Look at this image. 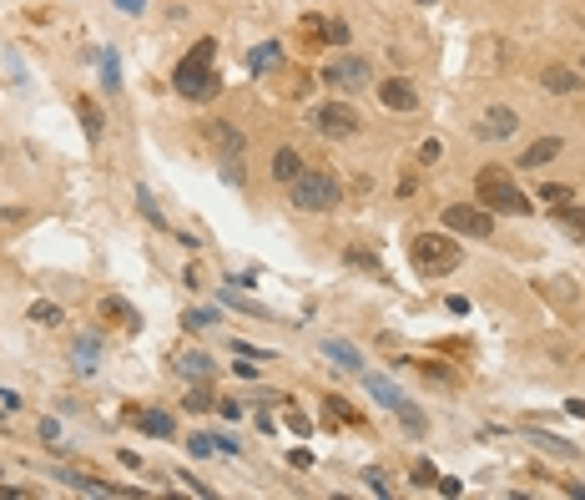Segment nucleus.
Masks as SVG:
<instances>
[{
    "label": "nucleus",
    "mask_w": 585,
    "mask_h": 500,
    "mask_svg": "<svg viewBox=\"0 0 585 500\" xmlns=\"http://www.w3.org/2000/svg\"><path fill=\"white\" fill-rule=\"evenodd\" d=\"M212 56H217V41L212 36H202L177 66H172V86H177L187 101H207V96H217V71H212Z\"/></svg>",
    "instance_id": "obj_1"
},
{
    "label": "nucleus",
    "mask_w": 585,
    "mask_h": 500,
    "mask_svg": "<svg viewBox=\"0 0 585 500\" xmlns=\"http://www.w3.org/2000/svg\"><path fill=\"white\" fill-rule=\"evenodd\" d=\"M288 197H292V207H303V212H328V207H338L343 182L333 172H323V167H303V172L288 182Z\"/></svg>",
    "instance_id": "obj_2"
},
{
    "label": "nucleus",
    "mask_w": 585,
    "mask_h": 500,
    "mask_svg": "<svg viewBox=\"0 0 585 500\" xmlns=\"http://www.w3.org/2000/svg\"><path fill=\"white\" fill-rule=\"evenodd\" d=\"M409 263H414L424 278L454 273L459 268V243L444 238V233H414V238H409Z\"/></svg>",
    "instance_id": "obj_3"
},
{
    "label": "nucleus",
    "mask_w": 585,
    "mask_h": 500,
    "mask_svg": "<svg viewBox=\"0 0 585 500\" xmlns=\"http://www.w3.org/2000/svg\"><path fill=\"white\" fill-rule=\"evenodd\" d=\"M475 192H480V202L495 207V212H510V217H525V212H530V197L515 187V177L505 172V167H485V172L475 177Z\"/></svg>",
    "instance_id": "obj_4"
},
{
    "label": "nucleus",
    "mask_w": 585,
    "mask_h": 500,
    "mask_svg": "<svg viewBox=\"0 0 585 500\" xmlns=\"http://www.w3.org/2000/svg\"><path fill=\"white\" fill-rule=\"evenodd\" d=\"M444 228L459 233V238H490L495 233V217L480 202H449L444 207Z\"/></svg>",
    "instance_id": "obj_5"
},
{
    "label": "nucleus",
    "mask_w": 585,
    "mask_h": 500,
    "mask_svg": "<svg viewBox=\"0 0 585 500\" xmlns=\"http://www.w3.org/2000/svg\"><path fill=\"white\" fill-rule=\"evenodd\" d=\"M313 127L323 137H354L364 122H359V111L348 101H323V106H313Z\"/></svg>",
    "instance_id": "obj_6"
},
{
    "label": "nucleus",
    "mask_w": 585,
    "mask_h": 500,
    "mask_svg": "<svg viewBox=\"0 0 585 500\" xmlns=\"http://www.w3.org/2000/svg\"><path fill=\"white\" fill-rule=\"evenodd\" d=\"M323 81L333 91H364L369 86V66L359 61V56H333V61L323 66Z\"/></svg>",
    "instance_id": "obj_7"
},
{
    "label": "nucleus",
    "mask_w": 585,
    "mask_h": 500,
    "mask_svg": "<svg viewBox=\"0 0 585 500\" xmlns=\"http://www.w3.org/2000/svg\"><path fill=\"white\" fill-rule=\"evenodd\" d=\"M560 152H565V142H560V137H535L530 147L515 157V167H520V172H535V167H550Z\"/></svg>",
    "instance_id": "obj_8"
},
{
    "label": "nucleus",
    "mask_w": 585,
    "mask_h": 500,
    "mask_svg": "<svg viewBox=\"0 0 585 500\" xmlns=\"http://www.w3.org/2000/svg\"><path fill=\"white\" fill-rule=\"evenodd\" d=\"M379 101L389 111H414L419 106V91H414V81H404V76H384L379 81Z\"/></svg>",
    "instance_id": "obj_9"
},
{
    "label": "nucleus",
    "mask_w": 585,
    "mask_h": 500,
    "mask_svg": "<svg viewBox=\"0 0 585 500\" xmlns=\"http://www.w3.org/2000/svg\"><path fill=\"white\" fill-rule=\"evenodd\" d=\"M515 127H520V117H515L510 106H490V111H485V122H480V137H485V142H505Z\"/></svg>",
    "instance_id": "obj_10"
},
{
    "label": "nucleus",
    "mask_w": 585,
    "mask_h": 500,
    "mask_svg": "<svg viewBox=\"0 0 585 500\" xmlns=\"http://www.w3.org/2000/svg\"><path fill=\"white\" fill-rule=\"evenodd\" d=\"M364 384H369V395H374L384 410H404V405H409V395H404L394 379H384V374H369V369H364Z\"/></svg>",
    "instance_id": "obj_11"
},
{
    "label": "nucleus",
    "mask_w": 585,
    "mask_h": 500,
    "mask_svg": "<svg viewBox=\"0 0 585 500\" xmlns=\"http://www.w3.org/2000/svg\"><path fill=\"white\" fill-rule=\"evenodd\" d=\"M212 142H217V152H222L227 162H238V157L248 152V137H243L238 127H227V122H212Z\"/></svg>",
    "instance_id": "obj_12"
},
{
    "label": "nucleus",
    "mask_w": 585,
    "mask_h": 500,
    "mask_svg": "<svg viewBox=\"0 0 585 500\" xmlns=\"http://www.w3.org/2000/svg\"><path fill=\"white\" fill-rule=\"evenodd\" d=\"M96 313H101L106 323H127V328H137V308H132V303H127L122 293H101Z\"/></svg>",
    "instance_id": "obj_13"
},
{
    "label": "nucleus",
    "mask_w": 585,
    "mask_h": 500,
    "mask_svg": "<svg viewBox=\"0 0 585 500\" xmlns=\"http://www.w3.org/2000/svg\"><path fill=\"white\" fill-rule=\"evenodd\" d=\"M323 354H328L338 369H348V374H364V354L348 344V339H323Z\"/></svg>",
    "instance_id": "obj_14"
},
{
    "label": "nucleus",
    "mask_w": 585,
    "mask_h": 500,
    "mask_svg": "<svg viewBox=\"0 0 585 500\" xmlns=\"http://www.w3.org/2000/svg\"><path fill=\"white\" fill-rule=\"evenodd\" d=\"M303 172V152H292V147H283V152H273V177L288 187L292 177H298Z\"/></svg>",
    "instance_id": "obj_15"
},
{
    "label": "nucleus",
    "mask_w": 585,
    "mask_h": 500,
    "mask_svg": "<svg viewBox=\"0 0 585 500\" xmlns=\"http://www.w3.org/2000/svg\"><path fill=\"white\" fill-rule=\"evenodd\" d=\"M172 369H177L182 379H212V374H217V364H212V354H182L177 364H172Z\"/></svg>",
    "instance_id": "obj_16"
},
{
    "label": "nucleus",
    "mask_w": 585,
    "mask_h": 500,
    "mask_svg": "<svg viewBox=\"0 0 585 500\" xmlns=\"http://www.w3.org/2000/svg\"><path fill=\"white\" fill-rule=\"evenodd\" d=\"M283 61V46L278 41H263L258 51H248V66H253V76H263V71H273Z\"/></svg>",
    "instance_id": "obj_17"
},
{
    "label": "nucleus",
    "mask_w": 585,
    "mask_h": 500,
    "mask_svg": "<svg viewBox=\"0 0 585 500\" xmlns=\"http://www.w3.org/2000/svg\"><path fill=\"white\" fill-rule=\"evenodd\" d=\"M71 354H76V369H81V374H91V369L101 364V344L91 339V333H81V339L71 344Z\"/></svg>",
    "instance_id": "obj_18"
},
{
    "label": "nucleus",
    "mask_w": 585,
    "mask_h": 500,
    "mask_svg": "<svg viewBox=\"0 0 585 500\" xmlns=\"http://www.w3.org/2000/svg\"><path fill=\"white\" fill-rule=\"evenodd\" d=\"M147 434H162V439H172V429H177V425H172V415H162V410H137L132 415Z\"/></svg>",
    "instance_id": "obj_19"
},
{
    "label": "nucleus",
    "mask_w": 585,
    "mask_h": 500,
    "mask_svg": "<svg viewBox=\"0 0 585 500\" xmlns=\"http://www.w3.org/2000/svg\"><path fill=\"white\" fill-rule=\"evenodd\" d=\"M540 86H545V91H555V96H565V91H575V86H580V76H575L570 66H550V71L540 76Z\"/></svg>",
    "instance_id": "obj_20"
},
{
    "label": "nucleus",
    "mask_w": 585,
    "mask_h": 500,
    "mask_svg": "<svg viewBox=\"0 0 585 500\" xmlns=\"http://www.w3.org/2000/svg\"><path fill=\"white\" fill-rule=\"evenodd\" d=\"M61 318H66V313H61V303H46V298H41V303H31V323H41V328H61Z\"/></svg>",
    "instance_id": "obj_21"
},
{
    "label": "nucleus",
    "mask_w": 585,
    "mask_h": 500,
    "mask_svg": "<svg viewBox=\"0 0 585 500\" xmlns=\"http://www.w3.org/2000/svg\"><path fill=\"white\" fill-rule=\"evenodd\" d=\"M76 117H81V127H86L91 137H101V106H96L91 96H81V101H76Z\"/></svg>",
    "instance_id": "obj_22"
},
{
    "label": "nucleus",
    "mask_w": 585,
    "mask_h": 500,
    "mask_svg": "<svg viewBox=\"0 0 585 500\" xmlns=\"http://www.w3.org/2000/svg\"><path fill=\"white\" fill-rule=\"evenodd\" d=\"M298 31H303L313 46H328V16H303V21H298Z\"/></svg>",
    "instance_id": "obj_23"
},
{
    "label": "nucleus",
    "mask_w": 585,
    "mask_h": 500,
    "mask_svg": "<svg viewBox=\"0 0 585 500\" xmlns=\"http://www.w3.org/2000/svg\"><path fill=\"white\" fill-rule=\"evenodd\" d=\"M399 420H404V429L409 434H429V420H424V410L419 405H404V410H394Z\"/></svg>",
    "instance_id": "obj_24"
},
{
    "label": "nucleus",
    "mask_w": 585,
    "mask_h": 500,
    "mask_svg": "<svg viewBox=\"0 0 585 500\" xmlns=\"http://www.w3.org/2000/svg\"><path fill=\"white\" fill-rule=\"evenodd\" d=\"M61 480H66L71 490H91V495H106V485H101L96 475H81V470H61Z\"/></svg>",
    "instance_id": "obj_25"
},
{
    "label": "nucleus",
    "mask_w": 585,
    "mask_h": 500,
    "mask_svg": "<svg viewBox=\"0 0 585 500\" xmlns=\"http://www.w3.org/2000/svg\"><path fill=\"white\" fill-rule=\"evenodd\" d=\"M535 444H540V450H545V455H560V460H570V455H575V450H570V444H565L560 434H550V429H540V434H535Z\"/></svg>",
    "instance_id": "obj_26"
},
{
    "label": "nucleus",
    "mask_w": 585,
    "mask_h": 500,
    "mask_svg": "<svg viewBox=\"0 0 585 500\" xmlns=\"http://www.w3.org/2000/svg\"><path fill=\"white\" fill-rule=\"evenodd\" d=\"M555 212H560V222H565L575 238H585V207H555Z\"/></svg>",
    "instance_id": "obj_27"
},
{
    "label": "nucleus",
    "mask_w": 585,
    "mask_h": 500,
    "mask_svg": "<svg viewBox=\"0 0 585 500\" xmlns=\"http://www.w3.org/2000/svg\"><path fill=\"white\" fill-rule=\"evenodd\" d=\"M222 303H232V308H243V313H253V318H273V313H268V308H258V303H253V298H243V293H232V288H227V293H222Z\"/></svg>",
    "instance_id": "obj_28"
},
{
    "label": "nucleus",
    "mask_w": 585,
    "mask_h": 500,
    "mask_svg": "<svg viewBox=\"0 0 585 500\" xmlns=\"http://www.w3.org/2000/svg\"><path fill=\"white\" fill-rule=\"evenodd\" d=\"M101 86H106V91H116V86H122V71H116V56H111V51L101 56Z\"/></svg>",
    "instance_id": "obj_29"
},
{
    "label": "nucleus",
    "mask_w": 585,
    "mask_h": 500,
    "mask_svg": "<svg viewBox=\"0 0 585 500\" xmlns=\"http://www.w3.org/2000/svg\"><path fill=\"white\" fill-rule=\"evenodd\" d=\"M348 263H354V268H369V273H374V278H379V273H384V268H379V258H374V253H369V248H348Z\"/></svg>",
    "instance_id": "obj_30"
},
{
    "label": "nucleus",
    "mask_w": 585,
    "mask_h": 500,
    "mask_svg": "<svg viewBox=\"0 0 585 500\" xmlns=\"http://www.w3.org/2000/svg\"><path fill=\"white\" fill-rule=\"evenodd\" d=\"M540 197H545L550 207H570V197H575V192H570V187H560V182H550V187H540Z\"/></svg>",
    "instance_id": "obj_31"
},
{
    "label": "nucleus",
    "mask_w": 585,
    "mask_h": 500,
    "mask_svg": "<svg viewBox=\"0 0 585 500\" xmlns=\"http://www.w3.org/2000/svg\"><path fill=\"white\" fill-rule=\"evenodd\" d=\"M187 450H192L197 460H207V455L217 450V434H192V439H187Z\"/></svg>",
    "instance_id": "obj_32"
},
{
    "label": "nucleus",
    "mask_w": 585,
    "mask_h": 500,
    "mask_svg": "<svg viewBox=\"0 0 585 500\" xmlns=\"http://www.w3.org/2000/svg\"><path fill=\"white\" fill-rule=\"evenodd\" d=\"M328 420H348V425H359L364 415H359V410H348V405H343V400L333 395V400H328Z\"/></svg>",
    "instance_id": "obj_33"
},
{
    "label": "nucleus",
    "mask_w": 585,
    "mask_h": 500,
    "mask_svg": "<svg viewBox=\"0 0 585 500\" xmlns=\"http://www.w3.org/2000/svg\"><path fill=\"white\" fill-rule=\"evenodd\" d=\"M414 485H439V475H434L429 460H414Z\"/></svg>",
    "instance_id": "obj_34"
},
{
    "label": "nucleus",
    "mask_w": 585,
    "mask_h": 500,
    "mask_svg": "<svg viewBox=\"0 0 585 500\" xmlns=\"http://www.w3.org/2000/svg\"><path fill=\"white\" fill-rule=\"evenodd\" d=\"M137 202H142V212H147V217L157 222V228H167V222H162V212H157V202H152V192H147V187L137 192Z\"/></svg>",
    "instance_id": "obj_35"
},
{
    "label": "nucleus",
    "mask_w": 585,
    "mask_h": 500,
    "mask_svg": "<svg viewBox=\"0 0 585 500\" xmlns=\"http://www.w3.org/2000/svg\"><path fill=\"white\" fill-rule=\"evenodd\" d=\"M328 46H348V21H328Z\"/></svg>",
    "instance_id": "obj_36"
},
{
    "label": "nucleus",
    "mask_w": 585,
    "mask_h": 500,
    "mask_svg": "<svg viewBox=\"0 0 585 500\" xmlns=\"http://www.w3.org/2000/svg\"><path fill=\"white\" fill-rule=\"evenodd\" d=\"M439 157H444V147H439V142H434V137H429V142H424V147H419V162H424V167H434V162H439Z\"/></svg>",
    "instance_id": "obj_37"
},
{
    "label": "nucleus",
    "mask_w": 585,
    "mask_h": 500,
    "mask_svg": "<svg viewBox=\"0 0 585 500\" xmlns=\"http://www.w3.org/2000/svg\"><path fill=\"white\" fill-rule=\"evenodd\" d=\"M187 410H197V415L212 410V395H207V389H192V395H187Z\"/></svg>",
    "instance_id": "obj_38"
},
{
    "label": "nucleus",
    "mask_w": 585,
    "mask_h": 500,
    "mask_svg": "<svg viewBox=\"0 0 585 500\" xmlns=\"http://www.w3.org/2000/svg\"><path fill=\"white\" fill-rule=\"evenodd\" d=\"M0 410H6V415L21 410V395H16V389H0Z\"/></svg>",
    "instance_id": "obj_39"
},
{
    "label": "nucleus",
    "mask_w": 585,
    "mask_h": 500,
    "mask_svg": "<svg viewBox=\"0 0 585 500\" xmlns=\"http://www.w3.org/2000/svg\"><path fill=\"white\" fill-rule=\"evenodd\" d=\"M207 323H212L207 308H192V313H187V328H207Z\"/></svg>",
    "instance_id": "obj_40"
},
{
    "label": "nucleus",
    "mask_w": 585,
    "mask_h": 500,
    "mask_svg": "<svg viewBox=\"0 0 585 500\" xmlns=\"http://www.w3.org/2000/svg\"><path fill=\"white\" fill-rule=\"evenodd\" d=\"M364 480H369V490H374V495H389V480H384V475H379V470H369V475H364Z\"/></svg>",
    "instance_id": "obj_41"
},
{
    "label": "nucleus",
    "mask_w": 585,
    "mask_h": 500,
    "mask_svg": "<svg viewBox=\"0 0 585 500\" xmlns=\"http://www.w3.org/2000/svg\"><path fill=\"white\" fill-rule=\"evenodd\" d=\"M217 410H222L227 420H238V415H243V405H238V400H217Z\"/></svg>",
    "instance_id": "obj_42"
},
{
    "label": "nucleus",
    "mask_w": 585,
    "mask_h": 500,
    "mask_svg": "<svg viewBox=\"0 0 585 500\" xmlns=\"http://www.w3.org/2000/svg\"><path fill=\"white\" fill-rule=\"evenodd\" d=\"M142 6H147V0H116V11H127V16H137Z\"/></svg>",
    "instance_id": "obj_43"
},
{
    "label": "nucleus",
    "mask_w": 585,
    "mask_h": 500,
    "mask_svg": "<svg viewBox=\"0 0 585 500\" xmlns=\"http://www.w3.org/2000/svg\"><path fill=\"white\" fill-rule=\"evenodd\" d=\"M565 410H570V415H575V420H585V400H570V405H565Z\"/></svg>",
    "instance_id": "obj_44"
},
{
    "label": "nucleus",
    "mask_w": 585,
    "mask_h": 500,
    "mask_svg": "<svg viewBox=\"0 0 585 500\" xmlns=\"http://www.w3.org/2000/svg\"><path fill=\"white\" fill-rule=\"evenodd\" d=\"M419 6H429V0H419Z\"/></svg>",
    "instance_id": "obj_45"
},
{
    "label": "nucleus",
    "mask_w": 585,
    "mask_h": 500,
    "mask_svg": "<svg viewBox=\"0 0 585 500\" xmlns=\"http://www.w3.org/2000/svg\"><path fill=\"white\" fill-rule=\"evenodd\" d=\"M580 71H585V66H580Z\"/></svg>",
    "instance_id": "obj_46"
}]
</instances>
